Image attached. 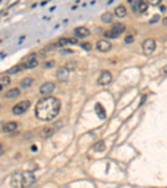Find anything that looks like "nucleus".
<instances>
[{
  "instance_id": "nucleus-13",
  "label": "nucleus",
  "mask_w": 167,
  "mask_h": 188,
  "mask_svg": "<svg viewBox=\"0 0 167 188\" xmlns=\"http://www.w3.org/2000/svg\"><path fill=\"white\" fill-rule=\"evenodd\" d=\"M95 112L97 114L99 117L100 119H105L106 118V111L105 107L100 104V103H97L95 105Z\"/></svg>"
},
{
  "instance_id": "nucleus-22",
  "label": "nucleus",
  "mask_w": 167,
  "mask_h": 188,
  "mask_svg": "<svg viewBox=\"0 0 167 188\" xmlns=\"http://www.w3.org/2000/svg\"><path fill=\"white\" fill-rule=\"evenodd\" d=\"M10 82H11V79H10L9 76H8V75L3 76V77L0 78V85H2L3 87L9 85Z\"/></svg>"
},
{
  "instance_id": "nucleus-8",
  "label": "nucleus",
  "mask_w": 167,
  "mask_h": 188,
  "mask_svg": "<svg viewBox=\"0 0 167 188\" xmlns=\"http://www.w3.org/2000/svg\"><path fill=\"white\" fill-rule=\"evenodd\" d=\"M112 81V75L109 71L105 70L102 71L99 75V77L98 79V83L100 85H107Z\"/></svg>"
},
{
  "instance_id": "nucleus-30",
  "label": "nucleus",
  "mask_w": 167,
  "mask_h": 188,
  "mask_svg": "<svg viewBox=\"0 0 167 188\" xmlns=\"http://www.w3.org/2000/svg\"><path fill=\"white\" fill-rule=\"evenodd\" d=\"M2 148V145H1V144H0V149Z\"/></svg>"
},
{
  "instance_id": "nucleus-29",
  "label": "nucleus",
  "mask_w": 167,
  "mask_h": 188,
  "mask_svg": "<svg viewBox=\"0 0 167 188\" xmlns=\"http://www.w3.org/2000/svg\"><path fill=\"white\" fill-rule=\"evenodd\" d=\"M3 87L2 85H0V90H2V89H3Z\"/></svg>"
},
{
  "instance_id": "nucleus-19",
  "label": "nucleus",
  "mask_w": 167,
  "mask_h": 188,
  "mask_svg": "<svg viewBox=\"0 0 167 188\" xmlns=\"http://www.w3.org/2000/svg\"><path fill=\"white\" fill-rule=\"evenodd\" d=\"M114 19V16L111 13L107 12V13H105L102 16H101V20L102 22L105 23H111L113 21Z\"/></svg>"
},
{
  "instance_id": "nucleus-12",
  "label": "nucleus",
  "mask_w": 167,
  "mask_h": 188,
  "mask_svg": "<svg viewBox=\"0 0 167 188\" xmlns=\"http://www.w3.org/2000/svg\"><path fill=\"white\" fill-rule=\"evenodd\" d=\"M75 34L79 38H86L90 34V31L85 27H78L74 30Z\"/></svg>"
},
{
  "instance_id": "nucleus-21",
  "label": "nucleus",
  "mask_w": 167,
  "mask_h": 188,
  "mask_svg": "<svg viewBox=\"0 0 167 188\" xmlns=\"http://www.w3.org/2000/svg\"><path fill=\"white\" fill-rule=\"evenodd\" d=\"M94 149L95 151H99V152H101V151H104L105 150V144L103 140H99L98 142H96L94 146Z\"/></svg>"
},
{
  "instance_id": "nucleus-25",
  "label": "nucleus",
  "mask_w": 167,
  "mask_h": 188,
  "mask_svg": "<svg viewBox=\"0 0 167 188\" xmlns=\"http://www.w3.org/2000/svg\"><path fill=\"white\" fill-rule=\"evenodd\" d=\"M81 46H82L83 49H85V50H91V44H90L89 43H85V44H82Z\"/></svg>"
},
{
  "instance_id": "nucleus-16",
  "label": "nucleus",
  "mask_w": 167,
  "mask_h": 188,
  "mask_svg": "<svg viewBox=\"0 0 167 188\" xmlns=\"http://www.w3.org/2000/svg\"><path fill=\"white\" fill-rule=\"evenodd\" d=\"M126 13H127V10L124 6L120 5L115 9V14L119 18H124L126 15Z\"/></svg>"
},
{
  "instance_id": "nucleus-1",
  "label": "nucleus",
  "mask_w": 167,
  "mask_h": 188,
  "mask_svg": "<svg viewBox=\"0 0 167 188\" xmlns=\"http://www.w3.org/2000/svg\"><path fill=\"white\" fill-rule=\"evenodd\" d=\"M61 107L59 99L48 96L40 99L35 106V115L41 120H51L57 116Z\"/></svg>"
},
{
  "instance_id": "nucleus-27",
  "label": "nucleus",
  "mask_w": 167,
  "mask_h": 188,
  "mask_svg": "<svg viewBox=\"0 0 167 188\" xmlns=\"http://www.w3.org/2000/svg\"><path fill=\"white\" fill-rule=\"evenodd\" d=\"M163 24L167 26V17H166V18L164 19V20H163Z\"/></svg>"
},
{
  "instance_id": "nucleus-5",
  "label": "nucleus",
  "mask_w": 167,
  "mask_h": 188,
  "mask_svg": "<svg viewBox=\"0 0 167 188\" xmlns=\"http://www.w3.org/2000/svg\"><path fill=\"white\" fill-rule=\"evenodd\" d=\"M130 6L135 13H143L148 9V4L144 1H131Z\"/></svg>"
},
{
  "instance_id": "nucleus-14",
  "label": "nucleus",
  "mask_w": 167,
  "mask_h": 188,
  "mask_svg": "<svg viewBox=\"0 0 167 188\" xmlns=\"http://www.w3.org/2000/svg\"><path fill=\"white\" fill-rule=\"evenodd\" d=\"M20 95V90L18 88H13V89H9L5 94L4 96L5 98L8 99H13V98H16Z\"/></svg>"
},
{
  "instance_id": "nucleus-7",
  "label": "nucleus",
  "mask_w": 167,
  "mask_h": 188,
  "mask_svg": "<svg viewBox=\"0 0 167 188\" xmlns=\"http://www.w3.org/2000/svg\"><path fill=\"white\" fill-rule=\"evenodd\" d=\"M142 49L146 54H151L156 50V41L153 39H147L142 44Z\"/></svg>"
},
{
  "instance_id": "nucleus-17",
  "label": "nucleus",
  "mask_w": 167,
  "mask_h": 188,
  "mask_svg": "<svg viewBox=\"0 0 167 188\" xmlns=\"http://www.w3.org/2000/svg\"><path fill=\"white\" fill-rule=\"evenodd\" d=\"M33 82H34V79L32 78H24L20 81L19 85L23 89H27L33 84Z\"/></svg>"
},
{
  "instance_id": "nucleus-9",
  "label": "nucleus",
  "mask_w": 167,
  "mask_h": 188,
  "mask_svg": "<svg viewBox=\"0 0 167 188\" xmlns=\"http://www.w3.org/2000/svg\"><path fill=\"white\" fill-rule=\"evenodd\" d=\"M69 70L65 67H60L56 73V78L60 82H65L69 79Z\"/></svg>"
},
{
  "instance_id": "nucleus-28",
  "label": "nucleus",
  "mask_w": 167,
  "mask_h": 188,
  "mask_svg": "<svg viewBox=\"0 0 167 188\" xmlns=\"http://www.w3.org/2000/svg\"><path fill=\"white\" fill-rule=\"evenodd\" d=\"M32 150H37V149H36V146H32Z\"/></svg>"
},
{
  "instance_id": "nucleus-23",
  "label": "nucleus",
  "mask_w": 167,
  "mask_h": 188,
  "mask_svg": "<svg viewBox=\"0 0 167 188\" xmlns=\"http://www.w3.org/2000/svg\"><path fill=\"white\" fill-rule=\"evenodd\" d=\"M67 44H69V39H66V38H64V39H60L58 41V44L59 46H64L66 45Z\"/></svg>"
},
{
  "instance_id": "nucleus-20",
  "label": "nucleus",
  "mask_w": 167,
  "mask_h": 188,
  "mask_svg": "<svg viewBox=\"0 0 167 188\" xmlns=\"http://www.w3.org/2000/svg\"><path fill=\"white\" fill-rule=\"evenodd\" d=\"M54 130H53V128H51V127H45V128H44L42 130L40 134H41L42 137H49V136H51L54 134Z\"/></svg>"
},
{
  "instance_id": "nucleus-15",
  "label": "nucleus",
  "mask_w": 167,
  "mask_h": 188,
  "mask_svg": "<svg viewBox=\"0 0 167 188\" xmlns=\"http://www.w3.org/2000/svg\"><path fill=\"white\" fill-rule=\"evenodd\" d=\"M17 123L16 122H13V121H11V122H8L6 123L3 126V132L5 133H9L13 131L14 130H16L17 128Z\"/></svg>"
},
{
  "instance_id": "nucleus-24",
  "label": "nucleus",
  "mask_w": 167,
  "mask_h": 188,
  "mask_svg": "<svg viewBox=\"0 0 167 188\" xmlns=\"http://www.w3.org/2000/svg\"><path fill=\"white\" fill-rule=\"evenodd\" d=\"M125 42L126 43V44H131V43H133L134 42V37L132 36V35H128L125 37Z\"/></svg>"
},
{
  "instance_id": "nucleus-10",
  "label": "nucleus",
  "mask_w": 167,
  "mask_h": 188,
  "mask_svg": "<svg viewBox=\"0 0 167 188\" xmlns=\"http://www.w3.org/2000/svg\"><path fill=\"white\" fill-rule=\"evenodd\" d=\"M111 47H112V44L111 43L108 41V40H101L98 41V43L96 44V48L99 52H102V53H106L109 52V50H111Z\"/></svg>"
},
{
  "instance_id": "nucleus-26",
  "label": "nucleus",
  "mask_w": 167,
  "mask_h": 188,
  "mask_svg": "<svg viewBox=\"0 0 167 188\" xmlns=\"http://www.w3.org/2000/svg\"><path fill=\"white\" fill-rule=\"evenodd\" d=\"M162 72L164 73V74H166V75H167V65L166 66H165L163 69H162Z\"/></svg>"
},
{
  "instance_id": "nucleus-2",
  "label": "nucleus",
  "mask_w": 167,
  "mask_h": 188,
  "mask_svg": "<svg viewBox=\"0 0 167 188\" xmlns=\"http://www.w3.org/2000/svg\"><path fill=\"white\" fill-rule=\"evenodd\" d=\"M35 181L34 175L30 171H22L14 174L11 179V186L13 188H26Z\"/></svg>"
},
{
  "instance_id": "nucleus-6",
  "label": "nucleus",
  "mask_w": 167,
  "mask_h": 188,
  "mask_svg": "<svg viewBox=\"0 0 167 188\" xmlns=\"http://www.w3.org/2000/svg\"><path fill=\"white\" fill-rule=\"evenodd\" d=\"M31 105L30 100H23L21 101L19 103H18L16 105L13 106V113L14 115H22L23 113H24L27 109L30 108V106Z\"/></svg>"
},
{
  "instance_id": "nucleus-3",
  "label": "nucleus",
  "mask_w": 167,
  "mask_h": 188,
  "mask_svg": "<svg viewBox=\"0 0 167 188\" xmlns=\"http://www.w3.org/2000/svg\"><path fill=\"white\" fill-rule=\"evenodd\" d=\"M125 30V26L121 23H117L113 25L111 30L106 31L105 33V36L109 39H115L119 37L122 33H124Z\"/></svg>"
},
{
  "instance_id": "nucleus-11",
  "label": "nucleus",
  "mask_w": 167,
  "mask_h": 188,
  "mask_svg": "<svg viewBox=\"0 0 167 188\" xmlns=\"http://www.w3.org/2000/svg\"><path fill=\"white\" fill-rule=\"evenodd\" d=\"M54 88L55 85L53 82H46L40 86V92L42 95H49L54 91Z\"/></svg>"
},
{
  "instance_id": "nucleus-18",
  "label": "nucleus",
  "mask_w": 167,
  "mask_h": 188,
  "mask_svg": "<svg viewBox=\"0 0 167 188\" xmlns=\"http://www.w3.org/2000/svg\"><path fill=\"white\" fill-rule=\"evenodd\" d=\"M22 70H23V66L21 65V64H19L14 65V66H13L12 68L8 69V70L6 71V73L9 74V75H15V74H17L18 72H20V71H22Z\"/></svg>"
},
{
  "instance_id": "nucleus-4",
  "label": "nucleus",
  "mask_w": 167,
  "mask_h": 188,
  "mask_svg": "<svg viewBox=\"0 0 167 188\" xmlns=\"http://www.w3.org/2000/svg\"><path fill=\"white\" fill-rule=\"evenodd\" d=\"M21 65L23 66V69H33L38 65V61H37V54L33 53L30 54L29 56L26 57L24 61L20 63Z\"/></svg>"
}]
</instances>
